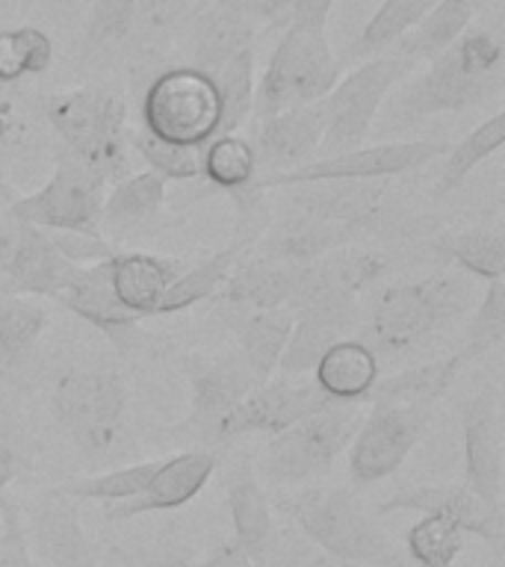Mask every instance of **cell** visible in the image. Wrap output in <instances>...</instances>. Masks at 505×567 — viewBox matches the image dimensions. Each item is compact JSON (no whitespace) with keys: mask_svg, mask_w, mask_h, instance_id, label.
<instances>
[{"mask_svg":"<svg viewBox=\"0 0 505 567\" xmlns=\"http://www.w3.org/2000/svg\"><path fill=\"white\" fill-rule=\"evenodd\" d=\"M106 189L110 193L104 195V207H101V234L113 246L124 234H133L145 228L151 219H157V213L166 204V181L148 168L136 175H124Z\"/></svg>","mask_w":505,"mask_h":567,"instance_id":"cell-30","label":"cell"},{"mask_svg":"<svg viewBox=\"0 0 505 567\" xmlns=\"http://www.w3.org/2000/svg\"><path fill=\"white\" fill-rule=\"evenodd\" d=\"M257 239L246 237V234H234L230 243L219 251H213L210 257H204L202 264L189 266L184 272L177 275L175 284L168 287V292L159 301V313L157 317H166V313H177V310H186L198 305V301L213 299L219 287L225 284L234 266L255 251Z\"/></svg>","mask_w":505,"mask_h":567,"instance_id":"cell-32","label":"cell"},{"mask_svg":"<svg viewBox=\"0 0 505 567\" xmlns=\"http://www.w3.org/2000/svg\"><path fill=\"white\" fill-rule=\"evenodd\" d=\"M219 308V305H216ZM221 322L230 328V334L239 346V361L246 363L257 384H264L278 372L287 340L292 331V310H239L219 308Z\"/></svg>","mask_w":505,"mask_h":567,"instance_id":"cell-29","label":"cell"},{"mask_svg":"<svg viewBox=\"0 0 505 567\" xmlns=\"http://www.w3.org/2000/svg\"><path fill=\"white\" fill-rule=\"evenodd\" d=\"M257 172L260 166H257L255 142L239 133H219L202 148V177L213 189L228 195L230 202L255 193Z\"/></svg>","mask_w":505,"mask_h":567,"instance_id":"cell-37","label":"cell"},{"mask_svg":"<svg viewBox=\"0 0 505 567\" xmlns=\"http://www.w3.org/2000/svg\"><path fill=\"white\" fill-rule=\"evenodd\" d=\"M106 186L74 159L56 154V168L39 189L9 204V219L39 230H83L101 234V207Z\"/></svg>","mask_w":505,"mask_h":567,"instance_id":"cell-12","label":"cell"},{"mask_svg":"<svg viewBox=\"0 0 505 567\" xmlns=\"http://www.w3.org/2000/svg\"><path fill=\"white\" fill-rule=\"evenodd\" d=\"M71 272L44 230L0 216V292L56 299Z\"/></svg>","mask_w":505,"mask_h":567,"instance_id":"cell-15","label":"cell"},{"mask_svg":"<svg viewBox=\"0 0 505 567\" xmlns=\"http://www.w3.org/2000/svg\"><path fill=\"white\" fill-rule=\"evenodd\" d=\"M257 30L260 27L246 16V9L239 7L237 0H213L195 27L189 65L207 71V74L219 71L234 53L251 48Z\"/></svg>","mask_w":505,"mask_h":567,"instance_id":"cell-31","label":"cell"},{"mask_svg":"<svg viewBox=\"0 0 505 567\" xmlns=\"http://www.w3.org/2000/svg\"><path fill=\"white\" fill-rule=\"evenodd\" d=\"M131 148L145 159L148 172L159 175L163 181H193L202 177V151L177 148L166 142L151 140L145 131H131Z\"/></svg>","mask_w":505,"mask_h":567,"instance_id":"cell-45","label":"cell"},{"mask_svg":"<svg viewBox=\"0 0 505 567\" xmlns=\"http://www.w3.org/2000/svg\"><path fill=\"white\" fill-rule=\"evenodd\" d=\"M450 142L411 140V142H381V145H361V148L313 157L290 172L257 175L255 189H284L299 184H322V181H393L399 175L416 172L441 159Z\"/></svg>","mask_w":505,"mask_h":567,"instance_id":"cell-10","label":"cell"},{"mask_svg":"<svg viewBox=\"0 0 505 567\" xmlns=\"http://www.w3.org/2000/svg\"><path fill=\"white\" fill-rule=\"evenodd\" d=\"M334 3L337 0H296L287 24L308 27V30H328V16H331Z\"/></svg>","mask_w":505,"mask_h":567,"instance_id":"cell-52","label":"cell"},{"mask_svg":"<svg viewBox=\"0 0 505 567\" xmlns=\"http://www.w3.org/2000/svg\"><path fill=\"white\" fill-rule=\"evenodd\" d=\"M184 269V260L148 255V251H115L106 260V275L113 284L115 299L140 322L157 317L159 301Z\"/></svg>","mask_w":505,"mask_h":567,"instance_id":"cell-26","label":"cell"},{"mask_svg":"<svg viewBox=\"0 0 505 567\" xmlns=\"http://www.w3.org/2000/svg\"><path fill=\"white\" fill-rule=\"evenodd\" d=\"M163 7H166V0H140V9H145L148 16H157Z\"/></svg>","mask_w":505,"mask_h":567,"instance_id":"cell-56","label":"cell"},{"mask_svg":"<svg viewBox=\"0 0 505 567\" xmlns=\"http://www.w3.org/2000/svg\"><path fill=\"white\" fill-rule=\"evenodd\" d=\"M51 39L35 27H18L0 33V83H18L42 74L51 65Z\"/></svg>","mask_w":505,"mask_h":567,"instance_id":"cell-43","label":"cell"},{"mask_svg":"<svg viewBox=\"0 0 505 567\" xmlns=\"http://www.w3.org/2000/svg\"><path fill=\"white\" fill-rule=\"evenodd\" d=\"M44 118L60 142L56 154L74 159L104 186L127 175L131 124L122 95L104 86H80L48 101Z\"/></svg>","mask_w":505,"mask_h":567,"instance_id":"cell-4","label":"cell"},{"mask_svg":"<svg viewBox=\"0 0 505 567\" xmlns=\"http://www.w3.org/2000/svg\"><path fill=\"white\" fill-rule=\"evenodd\" d=\"M414 71V62L405 60L402 53L388 51L372 56V60H363V65L340 78V83L328 92L331 122H328L317 157H331V154L361 148L390 92L402 80L411 78Z\"/></svg>","mask_w":505,"mask_h":567,"instance_id":"cell-9","label":"cell"},{"mask_svg":"<svg viewBox=\"0 0 505 567\" xmlns=\"http://www.w3.org/2000/svg\"><path fill=\"white\" fill-rule=\"evenodd\" d=\"M151 567H204V565L195 556L184 553V549H168V553H159V556L151 561Z\"/></svg>","mask_w":505,"mask_h":567,"instance_id":"cell-54","label":"cell"},{"mask_svg":"<svg viewBox=\"0 0 505 567\" xmlns=\"http://www.w3.org/2000/svg\"><path fill=\"white\" fill-rule=\"evenodd\" d=\"M51 414L83 455L113 458L131 425L127 384L106 367H71L53 381Z\"/></svg>","mask_w":505,"mask_h":567,"instance_id":"cell-5","label":"cell"},{"mask_svg":"<svg viewBox=\"0 0 505 567\" xmlns=\"http://www.w3.org/2000/svg\"><path fill=\"white\" fill-rule=\"evenodd\" d=\"M301 538L349 567H408L405 553L363 512L349 487L299 485L269 499Z\"/></svg>","mask_w":505,"mask_h":567,"instance_id":"cell-2","label":"cell"},{"mask_svg":"<svg viewBox=\"0 0 505 567\" xmlns=\"http://www.w3.org/2000/svg\"><path fill=\"white\" fill-rule=\"evenodd\" d=\"M434 408L396 405V402H370L363 420L349 443V476L354 485H375L393 476L432 423Z\"/></svg>","mask_w":505,"mask_h":567,"instance_id":"cell-11","label":"cell"},{"mask_svg":"<svg viewBox=\"0 0 505 567\" xmlns=\"http://www.w3.org/2000/svg\"><path fill=\"white\" fill-rule=\"evenodd\" d=\"M505 142V113H494L491 118H485L482 124H476L473 131L458 142V145H450L446 154H443L441 177L432 189L434 202H443L446 195L458 193L464 181L473 175V168L482 166L487 157H494L496 151L503 148Z\"/></svg>","mask_w":505,"mask_h":567,"instance_id":"cell-38","label":"cell"},{"mask_svg":"<svg viewBox=\"0 0 505 567\" xmlns=\"http://www.w3.org/2000/svg\"><path fill=\"white\" fill-rule=\"evenodd\" d=\"M12 142H16V131H12V113H9V106H0V163H3V157L9 154V145H12ZM0 172H3V166H0ZM0 193H3V189H0Z\"/></svg>","mask_w":505,"mask_h":567,"instance_id":"cell-55","label":"cell"},{"mask_svg":"<svg viewBox=\"0 0 505 567\" xmlns=\"http://www.w3.org/2000/svg\"><path fill=\"white\" fill-rule=\"evenodd\" d=\"M136 12H140V0H95L86 21L89 48L122 42L124 35L131 33Z\"/></svg>","mask_w":505,"mask_h":567,"instance_id":"cell-46","label":"cell"},{"mask_svg":"<svg viewBox=\"0 0 505 567\" xmlns=\"http://www.w3.org/2000/svg\"><path fill=\"white\" fill-rule=\"evenodd\" d=\"M388 272V255L375 248L346 246L301 266L299 287L292 292L290 310L317 299H358L370 284Z\"/></svg>","mask_w":505,"mask_h":567,"instance_id":"cell-25","label":"cell"},{"mask_svg":"<svg viewBox=\"0 0 505 567\" xmlns=\"http://www.w3.org/2000/svg\"><path fill=\"white\" fill-rule=\"evenodd\" d=\"M184 375L189 384V414L184 429L198 441L219 446L228 416L255 390V375L239 361V354H186Z\"/></svg>","mask_w":505,"mask_h":567,"instance_id":"cell-13","label":"cell"},{"mask_svg":"<svg viewBox=\"0 0 505 567\" xmlns=\"http://www.w3.org/2000/svg\"><path fill=\"white\" fill-rule=\"evenodd\" d=\"M432 251L458 272L478 278V281H496L505 278V237L494 228H467L443 230L432 239Z\"/></svg>","mask_w":505,"mask_h":567,"instance_id":"cell-35","label":"cell"},{"mask_svg":"<svg viewBox=\"0 0 505 567\" xmlns=\"http://www.w3.org/2000/svg\"><path fill=\"white\" fill-rule=\"evenodd\" d=\"M151 140L202 151L221 133V104L213 74L195 65L159 71L142 95V127Z\"/></svg>","mask_w":505,"mask_h":567,"instance_id":"cell-8","label":"cell"},{"mask_svg":"<svg viewBox=\"0 0 505 567\" xmlns=\"http://www.w3.org/2000/svg\"><path fill=\"white\" fill-rule=\"evenodd\" d=\"M381 379L379 352L367 340L346 337L328 349L310 370V381L334 405H363Z\"/></svg>","mask_w":505,"mask_h":567,"instance_id":"cell-27","label":"cell"},{"mask_svg":"<svg viewBox=\"0 0 505 567\" xmlns=\"http://www.w3.org/2000/svg\"><path fill=\"white\" fill-rule=\"evenodd\" d=\"M216 464H219V458L213 450H189L159 458L157 473L151 476L140 496H133L127 503L106 505V520L127 523L145 517V514L184 508L207 487L210 476L216 473Z\"/></svg>","mask_w":505,"mask_h":567,"instance_id":"cell-20","label":"cell"},{"mask_svg":"<svg viewBox=\"0 0 505 567\" xmlns=\"http://www.w3.org/2000/svg\"><path fill=\"white\" fill-rule=\"evenodd\" d=\"M473 290L461 272H429L384 287L370 310L375 352H420L467 313Z\"/></svg>","mask_w":505,"mask_h":567,"instance_id":"cell-3","label":"cell"},{"mask_svg":"<svg viewBox=\"0 0 505 567\" xmlns=\"http://www.w3.org/2000/svg\"><path fill=\"white\" fill-rule=\"evenodd\" d=\"M461 553L464 535L434 514H423L405 532V558H411L414 567H455Z\"/></svg>","mask_w":505,"mask_h":567,"instance_id":"cell-42","label":"cell"},{"mask_svg":"<svg viewBox=\"0 0 505 567\" xmlns=\"http://www.w3.org/2000/svg\"><path fill=\"white\" fill-rule=\"evenodd\" d=\"M363 420L361 405H331L301 423L266 437L251 464L260 482L278 487L310 485L328 476L340 455H346Z\"/></svg>","mask_w":505,"mask_h":567,"instance_id":"cell-6","label":"cell"},{"mask_svg":"<svg viewBox=\"0 0 505 567\" xmlns=\"http://www.w3.org/2000/svg\"><path fill=\"white\" fill-rule=\"evenodd\" d=\"M257 27H284L296 0H237Z\"/></svg>","mask_w":505,"mask_h":567,"instance_id":"cell-49","label":"cell"},{"mask_svg":"<svg viewBox=\"0 0 505 567\" xmlns=\"http://www.w3.org/2000/svg\"><path fill=\"white\" fill-rule=\"evenodd\" d=\"M24 526L39 567H104L101 549L80 523L78 503L60 487L35 496Z\"/></svg>","mask_w":505,"mask_h":567,"instance_id":"cell-17","label":"cell"},{"mask_svg":"<svg viewBox=\"0 0 505 567\" xmlns=\"http://www.w3.org/2000/svg\"><path fill=\"white\" fill-rule=\"evenodd\" d=\"M44 234L71 266L101 264L118 251L104 234H83V230H44Z\"/></svg>","mask_w":505,"mask_h":567,"instance_id":"cell-48","label":"cell"},{"mask_svg":"<svg viewBox=\"0 0 505 567\" xmlns=\"http://www.w3.org/2000/svg\"><path fill=\"white\" fill-rule=\"evenodd\" d=\"M358 326V299H317L292 310V331L275 375H310L313 363Z\"/></svg>","mask_w":505,"mask_h":567,"instance_id":"cell-23","label":"cell"},{"mask_svg":"<svg viewBox=\"0 0 505 567\" xmlns=\"http://www.w3.org/2000/svg\"><path fill=\"white\" fill-rule=\"evenodd\" d=\"M461 437H464V485L485 503L503 505L505 425L496 384H482L473 396H467L461 408Z\"/></svg>","mask_w":505,"mask_h":567,"instance_id":"cell-14","label":"cell"},{"mask_svg":"<svg viewBox=\"0 0 505 567\" xmlns=\"http://www.w3.org/2000/svg\"><path fill=\"white\" fill-rule=\"evenodd\" d=\"M503 39L485 27L467 30L420 74H411L388 95V118L393 127L423 122L432 115L464 113L503 92Z\"/></svg>","mask_w":505,"mask_h":567,"instance_id":"cell-1","label":"cell"},{"mask_svg":"<svg viewBox=\"0 0 505 567\" xmlns=\"http://www.w3.org/2000/svg\"><path fill=\"white\" fill-rule=\"evenodd\" d=\"M0 567H39L27 538L24 514L7 491L0 494Z\"/></svg>","mask_w":505,"mask_h":567,"instance_id":"cell-47","label":"cell"},{"mask_svg":"<svg viewBox=\"0 0 505 567\" xmlns=\"http://www.w3.org/2000/svg\"><path fill=\"white\" fill-rule=\"evenodd\" d=\"M328 122H331L328 95L313 104L292 106L257 122V133L251 140L257 166L264 168V175H275V172H290L313 159L328 131Z\"/></svg>","mask_w":505,"mask_h":567,"instance_id":"cell-19","label":"cell"},{"mask_svg":"<svg viewBox=\"0 0 505 567\" xmlns=\"http://www.w3.org/2000/svg\"><path fill=\"white\" fill-rule=\"evenodd\" d=\"M30 467L24 450L12 441V434L7 429H0V494L16 482L24 470Z\"/></svg>","mask_w":505,"mask_h":567,"instance_id":"cell-50","label":"cell"},{"mask_svg":"<svg viewBox=\"0 0 505 567\" xmlns=\"http://www.w3.org/2000/svg\"><path fill=\"white\" fill-rule=\"evenodd\" d=\"M381 514L388 512H420L434 514L441 520L452 523L461 535H476L487 547L499 553L505 540V514L503 505L485 503L464 482L461 485H414L390 494L379 505Z\"/></svg>","mask_w":505,"mask_h":567,"instance_id":"cell-18","label":"cell"},{"mask_svg":"<svg viewBox=\"0 0 505 567\" xmlns=\"http://www.w3.org/2000/svg\"><path fill=\"white\" fill-rule=\"evenodd\" d=\"M204 567H255V561L243 553L237 540H221L207 553V558L202 561Z\"/></svg>","mask_w":505,"mask_h":567,"instance_id":"cell-53","label":"cell"},{"mask_svg":"<svg viewBox=\"0 0 505 567\" xmlns=\"http://www.w3.org/2000/svg\"><path fill=\"white\" fill-rule=\"evenodd\" d=\"M56 305L97 328L122 354H127L140 340V319L122 308L115 299L113 284L106 275V260L92 266H74V272L56 292Z\"/></svg>","mask_w":505,"mask_h":567,"instance_id":"cell-22","label":"cell"},{"mask_svg":"<svg viewBox=\"0 0 505 567\" xmlns=\"http://www.w3.org/2000/svg\"><path fill=\"white\" fill-rule=\"evenodd\" d=\"M284 189H290V207L349 225L361 237H370L372 230L381 228L390 204V181H322Z\"/></svg>","mask_w":505,"mask_h":567,"instance_id":"cell-21","label":"cell"},{"mask_svg":"<svg viewBox=\"0 0 505 567\" xmlns=\"http://www.w3.org/2000/svg\"><path fill=\"white\" fill-rule=\"evenodd\" d=\"M51 326V310L35 296L0 292V379L24 370Z\"/></svg>","mask_w":505,"mask_h":567,"instance_id":"cell-33","label":"cell"},{"mask_svg":"<svg viewBox=\"0 0 505 567\" xmlns=\"http://www.w3.org/2000/svg\"><path fill=\"white\" fill-rule=\"evenodd\" d=\"M159 458L140 461V464H127V467L106 470V473H95V476L71 478L60 491L74 503H127L133 496H140L151 476L157 473Z\"/></svg>","mask_w":505,"mask_h":567,"instance_id":"cell-40","label":"cell"},{"mask_svg":"<svg viewBox=\"0 0 505 567\" xmlns=\"http://www.w3.org/2000/svg\"><path fill=\"white\" fill-rule=\"evenodd\" d=\"M340 83V60L331 51L328 30L287 24L269 65L255 83L251 118L264 122L269 115L313 104Z\"/></svg>","mask_w":505,"mask_h":567,"instance_id":"cell-7","label":"cell"},{"mask_svg":"<svg viewBox=\"0 0 505 567\" xmlns=\"http://www.w3.org/2000/svg\"><path fill=\"white\" fill-rule=\"evenodd\" d=\"M478 0H437L420 24L399 39L390 51L402 53L405 60L414 65L434 60L437 53H443L452 42H458L461 35L470 30V21L476 16Z\"/></svg>","mask_w":505,"mask_h":567,"instance_id":"cell-36","label":"cell"},{"mask_svg":"<svg viewBox=\"0 0 505 567\" xmlns=\"http://www.w3.org/2000/svg\"><path fill=\"white\" fill-rule=\"evenodd\" d=\"M434 3L437 0H381V7L363 24L358 39L349 44V60H372L379 53H388L423 21Z\"/></svg>","mask_w":505,"mask_h":567,"instance_id":"cell-39","label":"cell"},{"mask_svg":"<svg viewBox=\"0 0 505 567\" xmlns=\"http://www.w3.org/2000/svg\"><path fill=\"white\" fill-rule=\"evenodd\" d=\"M334 402L319 393V388L310 381V375H272L264 384H255L237 405V411L228 416V423L221 429V443L234 441V437H246V434H272L301 423L305 416L319 414Z\"/></svg>","mask_w":505,"mask_h":567,"instance_id":"cell-16","label":"cell"},{"mask_svg":"<svg viewBox=\"0 0 505 567\" xmlns=\"http://www.w3.org/2000/svg\"><path fill=\"white\" fill-rule=\"evenodd\" d=\"M278 553H284V558L275 567H349L343 561H337V558L326 556L322 549H317L308 540H296L292 547H284Z\"/></svg>","mask_w":505,"mask_h":567,"instance_id":"cell-51","label":"cell"},{"mask_svg":"<svg viewBox=\"0 0 505 567\" xmlns=\"http://www.w3.org/2000/svg\"><path fill=\"white\" fill-rule=\"evenodd\" d=\"M461 352L437 358V361H423L399 370L388 379H379L372 388L370 402H396V405H425L434 408L452 390L458 372L464 370Z\"/></svg>","mask_w":505,"mask_h":567,"instance_id":"cell-34","label":"cell"},{"mask_svg":"<svg viewBox=\"0 0 505 567\" xmlns=\"http://www.w3.org/2000/svg\"><path fill=\"white\" fill-rule=\"evenodd\" d=\"M228 512L234 540L255 561V567L275 565L281 549V532L275 523L269 494L248 458H239L228 473Z\"/></svg>","mask_w":505,"mask_h":567,"instance_id":"cell-24","label":"cell"},{"mask_svg":"<svg viewBox=\"0 0 505 567\" xmlns=\"http://www.w3.org/2000/svg\"><path fill=\"white\" fill-rule=\"evenodd\" d=\"M301 266L278 264L266 257L248 255L243 257L234 272L225 278L219 292L213 301L219 308H239V310H290L292 292L299 287Z\"/></svg>","mask_w":505,"mask_h":567,"instance_id":"cell-28","label":"cell"},{"mask_svg":"<svg viewBox=\"0 0 505 567\" xmlns=\"http://www.w3.org/2000/svg\"><path fill=\"white\" fill-rule=\"evenodd\" d=\"M213 83L221 104V133H237L255 106V48H243L219 71H213Z\"/></svg>","mask_w":505,"mask_h":567,"instance_id":"cell-41","label":"cell"},{"mask_svg":"<svg viewBox=\"0 0 505 567\" xmlns=\"http://www.w3.org/2000/svg\"><path fill=\"white\" fill-rule=\"evenodd\" d=\"M505 340V278L485 284L476 310L467 322V334L458 352L464 361H476L482 354L494 352Z\"/></svg>","mask_w":505,"mask_h":567,"instance_id":"cell-44","label":"cell"}]
</instances>
